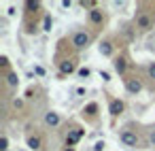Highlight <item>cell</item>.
Listing matches in <instances>:
<instances>
[{
    "label": "cell",
    "instance_id": "20",
    "mask_svg": "<svg viewBox=\"0 0 155 151\" xmlns=\"http://www.w3.org/2000/svg\"><path fill=\"white\" fill-rule=\"evenodd\" d=\"M0 151H9V136L7 134L0 136Z\"/></svg>",
    "mask_w": 155,
    "mask_h": 151
},
{
    "label": "cell",
    "instance_id": "11",
    "mask_svg": "<svg viewBox=\"0 0 155 151\" xmlns=\"http://www.w3.org/2000/svg\"><path fill=\"white\" fill-rule=\"evenodd\" d=\"M113 68H115L117 75L125 77V70H127V58H125V55H115V58H113Z\"/></svg>",
    "mask_w": 155,
    "mask_h": 151
},
{
    "label": "cell",
    "instance_id": "9",
    "mask_svg": "<svg viewBox=\"0 0 155 151\" xmlns=\"http://www.w3.org/2000/svg\"><path fill=\"white\" fill-rule=\"evenodd\" d=\"M26 145H28V149H32V151H45V140H43L41 134H30V136L26 138Z\"/></svg>",
    "mask_w": 155,
    "mask_h": 151
},
{
    "label": "cell",
    "instance_id": "1",
    "mask_svg": "<svg viewBox=\"0 0 155 151\" xmlns=\"http://www.w3.org/2000/svg\"><path fill=\"white\" fill-rule=\"evenodd\" d=\"M70 45H72V49L83 51V49H87V47L91 45V34H89L87 30H77V32H72Z\"/></svg>",
    "mask_w": 155,
    "mask_h": 151
},
{
    "label": "cell",
    "instance_id": "26",
    "mask_svg": "<svg viewBox=\"0 0 155 151\" xmlns=\"http://www.w3.org/2000/svg\"><path fill=\"white\" fill-rule=\"evenodd\" d=\"M149 143H151V147H155V128L149 130Z\"/></svg>",
    "mask_w": 155,
    "mask_h": 151
},
{
    "label": "cell",
    "instance_id": "2",
    "mask_svg": "<svg viewBox=\"0 0 155 151\" xmlns=\"http://www.w3.org/2000/svg\"><path fill=\"white\" fill-rule=\"evenodd\" d=\"M134 26H136L138 30L147 32V30H153L155 19H153V15H151V13H147V11H138V13H136V17H134Z\"/></svg>",
    "mask_w": 155,
    "mask_h": 151
},
{
    "label": "cell",
    "instance_id": "21",
    "mask_svg": "<svg viewBox=\"0 0 155 151\" xmlns=\"http://www.w3.org/2000/svg\"><path fill=\"white\" fill-rule=\"evenodd\" d=\"M0 66H2L5 75L9 72V66H11V62H9V58H7V55H0Z\"/></svg>",
    "mask_w": 155,
    "mask_h": 151
},
{
    "label": "cell",
    "instance_id": "24",
    "mask_svg": "<svg viewBox=\"0 0 155 151\" xmlns=\"http://www.w3.org/2000/svg\"><path fill=\"white\" fill-rule=\"evenodd\" d=\"M34 75H36V77H45V75H47V70H45L43 66H34Z\"/></svg>",
    "mask_w": 155,
    "mask_h": 151
},
{
    "label": "cell",
    "instance_id": "23",
    "mask_svg": "<svg viewBox=\"0 0 155 151\" xmlns=\"http://www.w3.org/2000/svg\"><path fill=\"white\" fill-rule=\"evenodd\" d=\"M74 96H87V87H83V85H79V87H74Z\"/></svg>",
    "mask_w": 155,
    "mask_h": 151
},
{
    "label": "cell",
    "instance_id": "7",
    "mask_svg": "<svg viewBox=\"0 0 155 151\" xmlns=\"http://www.w3.org/2000/svg\"><path fill=\"white\" fill-rule=\"evenodd\" d=\"M87 19H89V24H91V26L102 28V26L106 24V13L98 7V9H94V11H89V13H87Z\"/></svg>",
    "mask_w": 155,
    "mask_h": 151
},
{
    "label": "cell",
    "instance_id": "18",
    "mask_svg": "<svg viewBox=\"0 0 155 151\" xmlns=\"http://www.w3.org/2000/svg\"><path fill=\"white\" fill-rule=\"evenodd\" d=\"M77 77H79L81 81H85V79H89V77H91V70H89L87 66H83V68H79V70H77Z\"/></svg>",
    "mask_w": 155,
    "mask_h": 151
},
{
    "label": "cell",
    "instance_id": "5",
    "mask_svg": "<svg viewBox=\"0 0 155 151\" xmlns=\"http://www.w3.org/2000/svg\"><path fill=\"white\" fill-rule=\"evenodd\" d=\"M83 136H85V130H83V128H72V130H68V134H66V138H64V147L74 149V147L81 143Z\"/></svg>",
    "mask_w": 155,
    "mask_h": 151
},
{
    "label": "cell",
    "instance_id": "29",
    "mask_svg": "<svg viewBox=\"0 0 155 151\" xmlns=\"http://www.w3.org/2000/svg\"><path fill=\"white\" fill-rule=\"evenodd\" d=\"M64 151H77V149H70V147H64Z\"/></svg>",
    "mask_w": 155,
    "mask_h": 151
},
{
    "label": "cell",
    "instance_id": "6",
    "mask_svg": "<svg viewBox=\"0 0 155 151\" xmlns=\"http://www.w3.org/2000/svg\"><path fill=\"white\" fill-rule=\"evenodd\" d=\"M123 87H125V92L130 96H138L142 92V81L136 79V77H125L123 79Z\"/></svg>",
    "mask_w": 155,
    "mask_h": 151
},
{
    "label": "cell",
    "instance_id": "13",
    "mask_svg": "<svg viewBox=\"0 0 155 151\" xmlns=\"http://www.w3.org/2000/svg\"><path fill=\"white\" fill-rule=\"evenodd\" d=\"M98 111H100V104L98 102H89V104H85L83 106V117H87V119H96L98 117Z\"/></svg>",
    "mask_w": 155,
    "mask_h": 151
},
{
    "label": "cell",
    "instance_id": "28",
    "mask_svg": "<svg viewBox=\"0 0 155 151\" xmlns=\"http://www.w3.org/2000/svg\"><path fill=\"white\" fill-rule=\"evenodd\" d=\"M13 106H15V109H21V106H24V100L15 98V100H13Z\"/></svg>",
    "mask_w": 155,
    "mask_h": 151
},
{
    "label": "cell",
    "instance_id": "27",
    "mask_svg": "<svg viewBox=\"0 0 155 151\" xmlns=\"http://www.w3.org/2000/svg\"><path fill=\"white\" fill-rule=\"evenodd\" d=\"M60 5H62V9H70L72 7V0H62Z\"/></svg>",
    "mask_w": 155,
    "mask_h": 151
},
{
    "label": "cell",
    "instance_id": "14",
    "mask_svg": "<svg viewBox=\"0 0 155 151\" xmlns=\"http://www.w3.org/2000/svg\"><path fill=\"white\" fill-rule=\"evenodd\" d=\"M5 81H7V85H9V87H17L21 79H19V75H17L15 70H9V72L5 75Z\"/></svg>",
    "mask_w": 155,
    "mask_h": 151
},
{
    "label": "cell",
    "instance_id": "10",
    "mask_svg": "<svg viewBox=\"0 0 155 151\" xmlns=\"http://www.w3.org/2000/svg\"><path fill=\"white\" fill-rule=\"evenodd\" d=\"M123 111H125V102H123L121 98H110V102H108V113H110V117H119Z\"/></svg>",
    "mask_w": 155,
    "mask_h": 151
},
{
    "label": "cell",
    "instance_id": "4",
    "mask_svg": "<svg viewBox=\"0 0 155 151\" xmlns=\"http://www.w3.org/2000/svg\"><path fill=\"white\" fill-rule=\"evenodd\" d=\"M58 68H60L58 77H60V79H66L68 75H72V72L79 70V64H77L74 58H64L62 62H58Z\"/></svg>",
    "mask_w": 155,
    "mask_h": 151
},
{
    "label": "cell",
    "instance_id": "22",
    "mask_svg": "<svg viewBox=\"0 0 155 151\" xmlns=\"http://www.w3.org/2000/svg\"><path fill=\"white\" fill-rule=\"evenodd\" d=\"M147 75H149V79L155 81V62H149V66H147Z\"/></svg>",
    "mask_w": 155,
    "mask_h": 151
},
{
    "label": "cell",
    "instance_id": "3",
    "mask_svg": "<svg viewBox=\"0 0 155 151\" xmlns=\"http://www.w3.org/2000/svg\"><path fill=\"white\" fill-rule=\"evenodd\" d=\"M119 140H121L123 147H130V149H134V147L140 145V136H138V132H136V130H130V128H123V130H121Z\"/></svg>",
    "mask_w": 155,
    "mask_h": 151
},
{
    "label": "cell",
    "instance_id": "16",
    "mask_svg": "<svg viewBox=\"0 0 155 151\" xmlns=\"http://www.w3.org/2000/svg\"><path fill=\"white\" fill-rule=\"evenodd\" d=\"M79 7H81V9H87V13H89V11L98 9V0H81Z\"/></svg>",
    "mask_w": 155,
    "mask_h": 151
},
{
    "label": "cell",
    "instance_id": "17",
    "mask_svg": "<svg viewBox=\"0 0 155 151\" xmlns=\"http://www.w3.org/2000/svg\"><path fill=\"white\" fill-rule=\"evenodd\" d=\"M41 28H43L45 32H51V28H53V17H51L49 13L43 17V26H41Z\"/></svg>",
    "mask_w": 155,
    "mask_h": 151
},
{
    "label": "cell",
    "instance_id": "15",
    "mask_svg": "<svg viewBox=\"0 0 155 151\" xmlns=\"http://www.w3.org/2000/svg\"><path fill=\"white\" fill-rule=\"evenodd\" d=\"M24 9H26L28 15H36L41 11V2H36V0H28V2L24 5Z\"/></svg>",
    "mask_w": 155,
    "mask_h": 151
},
{
    "label": "cell",
    "instance_id": "25",
    "mask_svg": "<svg viewBox=\"0 0 155 151\" xmlns=\"http://www.w3.org/2000/svg\"><path fill=\"white\" fill-rule=\"evenodd\" d=\"M100 79L108 83V81H110V72H108V70H100Z\"/></svg>",
    "mask_w": 155,
    "mask_h": 151
},
{
    "label": "cell",
    "instance_id": "12",
    "mask_svg": "<svg viewBox=\"0 0 155 151\" xmlns=\"http://www.w3.org/2000/svg\"><path fill=\"white\" fill-rule=\"evenodd\" d=\"M62 123V115L58 111H47L45 113V126L47 128H58Z\"/></svg>",
    "mask_w": 155,
    "mask_h": 151
},
{
    "label": "cell",
    "instance_id": "19",
    "mask_svg": "<svg viewBox=\"0 0 155 151\" xmlns=\"http://www.w3.org/2000/svg\"><path fill=\"white\" fill-rule=\"evenodd\" d=\"M104 149H106V140H104V138L96 140V143H94V147H91V151H104Z\"/></svg>",
    "mask_w": 155,
    "mask_h": 151
},
{
    "label": "cell",
    "instance_id": "8",
    "mask_svg": "<svg viewBox=\"0 0 155 151\" xmlns=\"http://www.w3.org/2000/svg\"><path fill=\"white\" fill-rule=\"evenodd\" d=\"M98 53H100L102 58H115V43H113L110 39L100 41V45H98Z\"/></svg>",
    "mask_w": 155,
    "mask_h": 151
}]
</instances>
